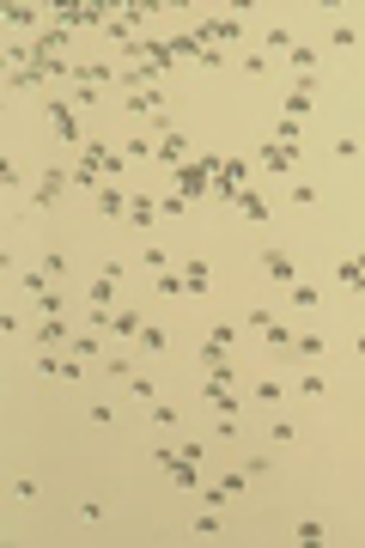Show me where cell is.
I'll return each instance as SVG.
<instances>
[{"mask_svg": "<svg viewBox=\"0 0 365 548\" xmlns=\"http://www.w3.org/2000/svg\"><path fill=\"white\" fill-rule=\"evenodd\" d=\"M262 269H268L274 280H292V262H286V256H280V250H274V256H262Z\"/></svg>", "mask_w": 365, "mask_h": 548, "instance_id": "cell-1", "label": "cell"}, {"mask_svg": "<svg viewBox=\"0 0 365 548\" xmlns=\"http://www.w3.org/2000/svg\"><path fill=\"white\" fill-rule=\"evenodd\" d=\"M110 329H116V335H134L140 317H134V311H116V317H110Z\"/></svg>", "mask_w": 365, "mask_h": 548, "instance_id": "cell-2", "label": "cell"}, {"mask_svg": "<svg viewBox=\"0 0 365 548\" xmlns=\"http://www.w3.org/2000/svg\"><path fill=\"white\" fill-rule=\"evenodd\" d=\"M298 390H305V396H322L329 384H322V372H305V378H298Z\"/></svg>", "mask_w": 365, "mask_h": 548, "instance_id": "cell-3", "label": "cell"}]
</instances>
